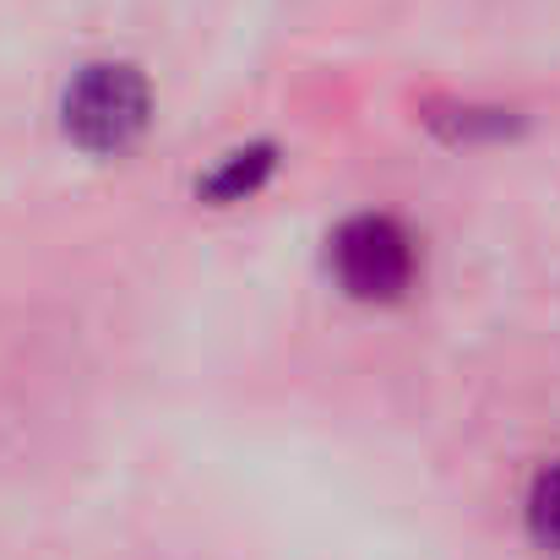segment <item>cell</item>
Masks as SVG:
<instances>
[{
    "instance_id": "3",
    "label": "cell",
    "mask_w": 560,
    "mask_h": 560,
    "mask_svg": "<svg viewBox=\"0 0 560 560\" xmlns=\"http://www.w3.org/2000/svg\"><path fill=\"white\" fill-rule=\"evenodd\" d=\"M272 175V148H245V153H234L218 175H207V196L212 201H240V196H250V190L261 186Z\"/></svg>"
},
{
    "instance_id": "1",
    "label": "cell",
    "mask_w": 560,
    "mask_h": 560,
    "mask_svg": "<svg viewBox=\"0 0 560 560\" xmlns=\"http://www.w3.org/2000/svg\"><path fill=\"white\" fill-rule=\"evenodd\" d=\"M148 131V82L137 66H120V60H104V66H88L71 93H66V137L82 148V153H126L137 137Z\"/></svg>"
},
{
    "instance_id": "2",
    "label": "cell",
    "mask_w": 560,
    "mask_h": 560,
    "mask_svg": "<svg viewBox=\"0 0 560 560\" xmlns=\"http://www.w3.org/2000/svg\"><path fill=\"white\" fill-rule=\"evenodd\" d=\"M332 272L354 300H397L413 283V240L392 218H349L332 234Z\"/></svg>"
},
{
    "instance_id": "4",
    "label": "cell",
    "mask_w": 560,
    "mask_h": 560,
    "mask_svg": "<svg viewBox=\"0 0 560 560\" xmlns=\"http://www.w3.org/2000/svg\"><path fill=\"white\" fill-rule=\"evenodd\" d=\"M528 534L539 550L560 556V463H550L528 490Z\"/></svg>"
}]
</instances>
